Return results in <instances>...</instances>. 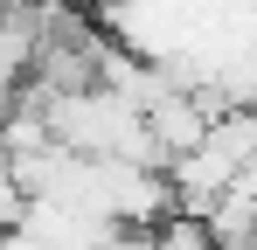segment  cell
Listing matches in <instances>:
<instances>
[{
  "label": "cell",
  "mask_w": 257,
  "mask_h": 250,
  "mask_svg": "<svg viewBox=\"0 0 257 250\" xmlns=\"http://www.w3.org/2000/svg\"><path fill=\"white\" fill-rule=\"evenodd\" d=\"M21 215H28V195L0 174V236H14V229H21Z\"/></svg>",
  "instance_id": "6da1fadb"
}]
</instances>
